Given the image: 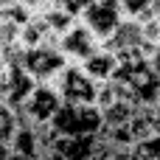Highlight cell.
I'll return each mask as SVG.
<instances>
[{"label":"cell","mask_w":160,"mask_h":160,"mask_svg":"<svg viewBox=\"0 0 160 160\" xmlns=\"http://www.w3.org/2000/svg\"><path fill=\"white\" fill-rule=\"evenodd\" d=\"M51 127L56 135L73 138V135H96L101 129V112L96 104H59Z\"/></svg>","instance_id":"1"},{"label":"cell","mask_w":160,"mask_h":160,"mask_svg":"<svg viewBox=\"0 0 160 160\" xmlns=\"http://www.w3.org/2000/svg\"><path fill=\"white\" fill-rule=\"evenodd\" d=\"M62 104H96V82L79 68V65H65L59 76L51 82Z\"/></svg>","instance_id":"2"},{"label":"cell","mask_w":160,"mask_h":160,"mask_svg":"<svg viewBox=\"0 0 160 160\" xmlns=\"http://www.w3.org/2000/svg\"><path fill=\"white\" fill-rule=\"evenodd\" d=\"M20 65L28 70V76L37 84H51L59 76V70L68 65V59L59 53L56 45H34V48H22Z\"/></svg>","instance_id":"3"},{"label":"cell","mask_w":160,"mask_h":160,"mask_svg":"<svg viewBox=\"0 0 160 160\" xmlns=\"http://www.w3.org/2000/svg\"><path fill=\"white\" fill-rule=\"evenodd\" d=\"M59 104L62 101H59V96L51 84H34V90L20 104V110H14L17 124H48Z\"/></svg>","instance_id":"4"},{"label":"cell","mask_w":160,"mask_h":160,"mask_svg":"<svg viewBox=\"0 0 160 160\" xmlns=\"http://www.w3.org/2000/svg\"><path fill=\"white\" fill-rule=\"evenodd\" d=\"M121 8H118V0H90L84 6V11L79 14V22L93 31V37L101 42L104 37L112 34V28L121 22Z\"/></svg>","instance_id":"5"},{"label":"cell","mask_w":160,"mask_h":160,"mask_svg":"<svg viewBox=\"0 0 160 160\" xmlns=\"http://www.w3.org/2000/svg\"><path fill=\"white\" fill-rule=\"evenodd\" d=\"M34 79L28 76V70L17 62H3V82H0V104H6L8 110H20V104L28 98V93L34 90Z\"/></svg>","instance_id":"6"},{"label":"cell","mask_w":160,"mask_h":160,"mask_svg":"<svg viewBox=\"0 0 160 160\" xmlns=\"http://www.w3.org/2000/svg\"><path fill=\"white\" fill-rule=\"evenodd\" d=\"M56 48H59V53H62L70 65H82L90 53H96V51L101 48V42L93 37V31H87V28L76 20L68 31H62V34H59Z\"/></svg>","instance_id":"7"},{"label":"cell","mask_w":160,"mask_h":160,"mask_svg":"<svg viewBox=\"0 0 160 160\" xmlns=\"http://www.w3.org/2000/svg\"><path fill=\"white\" fill-rule=\"evenodd\" d=\"M138 45H141V22L127 20V17L112 28L110 37L101 39V48L110 51V53H124V51H132Z\"/></svg>","instance_id":"8"},{"label":"cell","mask_w":160,"mask_h":160,"mask_svg":"<svg viewBox=\"0 0 160 160\" xmlns=\"http://www.w3.org/2000/svg\"><path fill=\"white\" fill-rule=\"evenodd\" d=\"M160 115H158V104H138L132 118L127 121V129L132 135V143L135 141H143V138H155L160 135Z\"/></svg>","instance_id":"9"},{"label":"cell","mask_w":160,"mask_h":160,"mask_svg":"<svg viewBox=\"0 0 160 160\" xmlns=\"http://www.w3.org/2000/svg\"><path fill=\"white\" fill-rule=\"evenodd\" d=\"M51 149L59 152L65 160H90L96 152V135H73V138L59 135Z\"/></svg>","instance_id":"10"},{"label":"cell","mask_w":160,"mask_h":160,"mask_svg":"<svg viewBox=\"0 0 160 160\" xmlns=\"http://www.w3.org/2000/svg\"><path fill=\"white\" fill-rule=\"evenodd\" d=\"M96 84H101V82H110L112 76H115V68H118V56L115 53H110V51H104V48H98L96 53H90L82 65H79Z\"/></svg>","instance_id":"11"},{"label":"cell","mask_w":160,"mask_h":160,"mask_svg":"<svg viewBox=\"0 0 160 160\" xmlns=\"http://www.w3.org/2000/svg\"><path fill=\"white\" fill-rule=\"evenodd\" d=\"M8 149L17 152V155H22V158H28V160H39V155L48 152L39 143V138H37V132H34L31 124H17V129H14L11 141H8Z\"/></svg>","instance_id":"12"},{"label":"cell","mask_w":160,"mask_h":160,"mask_svg":"<svg viewBox=\"0 0 160 160\" xmlns=\"http://www.w3.org/2000/svg\"><path fill=\"white\" fill-rule=\"evenodd\" d=\"M118 8H121V17L135 20V22H146V20L158 17L160 3H155V0H118Z\"/></svg>","instance_id":"13"},{"label":"cell","mask_w":160,"mask_h":160,"mask_svg":"<svg viewBox=\"0 0 160 160\" xmlns=\"http://www.w3.org/2000/svg\"><path fill=\"white\" fill-rule=\"evenodd\" d=\"M135 107H138V104H132V101H127V98H118V101H112V104H107V107L98 110V112H101V124H104V127H124V124L132 118Z\"/></svg>","instance_id":"14"},{"label":"cell","mask_w":160,"mask_h":160,"mask_svg":"<svg viewBox=\"0 0 160 160\" xmlns=\"http://www.w3.org/2000/svg\"><path fill=\"white\" fill-rule=\"evenodd\" d=\"M127 158L129 160H160V135L135 141V143L127 149Z\"/></svg>","instance_id":"15"},{"label":"cell","mask_w":160,"mask_h":160,"mask_svg":"<svg viewBox=\"0 0 160 160\" xmlns=\"http://www.w3.org/2000/svg\"><path fill=\"white\" fill-rule=\"evenodd\" d=\"M14 129H17V115H14V110H8L6 104H0V146L8 149V141H11V135H14Z\"/></svg>","instance_id":"16"},{"label":"cell","mask_w":160,"mask_h":160,"mask_svg":"<svg viewBox=\"0 0 160 160\" xmlns=\"http://www.w3.org/2000/svg\"><path fill=\"white\" fill-rule=\"evenodd\" d=\"M90 0H53V6L56 8H62V11H68L73 20H79V14L84 11V6H87Z\"/></svg>","instance_id":"17"},{"label":"cell","mask_w":160,"mask_h":160,"mask_svg":"<svg viewBox=\"0 0 160 160\" xmlns=\"http://www.w3.org/2000/svg\"><path fill=\"white\" fill-rule=\"evenodd\" d=\"M39 160H65V158H62L59 152H53V149H48L45 155H39Z\"/></svg>","instance_id":"18"},{"label":"cell","mask_w":160,"mask_h":160,"mask_svg":"<svg viewBox=\"0 0 160 160\" xmlns=\"http://www.w3.org/2000/svg\"><path fill=\"white\" fill-rule=\"evenodd\" d=\"M3 160H28V158H22V155H17V152H11V149H8V152L3 155Z\"/></svg>","instance_id":"19"},{"label":"cell","mask_w":160,"mask_h":160,"mask_svg":"<svg viewBox=\"0 0 160 160\" xmlns=\"http://www.w3.org/2000/svg\"><path fill=\"white\" fill-rule=\"evenodd\" d=\"M14 0H0V8H6V6H11Z\"/></svg>","instance_id":"20"},{"label":"cell","mask_w":160,"mask_h":160,"mask_svg":"<svg viewBox=\"0 0 160 160\" xmlns=\"http://www.w3.org/2000/svg\"><path fill=\"white\" fill-rule=\"evenodd\" d=\"M6 152H8V149H6V146H0V160H3V155H6Z\"/></svg>","instance_id":"21"}]
</instances>
